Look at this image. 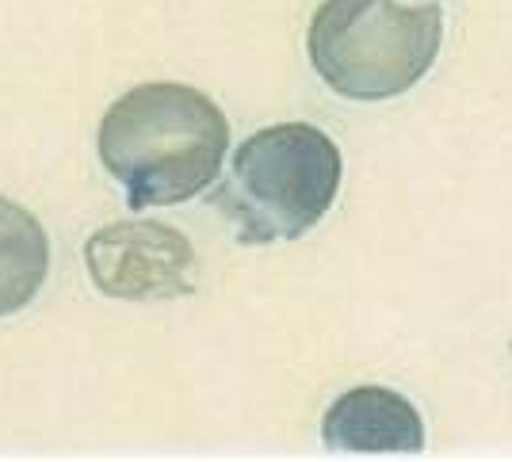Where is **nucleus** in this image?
<instances>
[{
	"label": "nucleus",
	"instance_id": "nucleus-3",
	"mask_svg": "<svg viewBox=\"0 0 512 462\" xmlns=\"http://www.w3.org/2000/svg\"><path fill=\"white\" fill-rule=\"evenodd\" d=\"M440 4L321 0L306 27V54L325 88L344 100L379 104L421 84L440 58Z\"/></svg>",
	"mask_w": 512,
	"mask_h": 462
},
{
	"label": "nucleus",
	"instance_id": "nucleus-5",
	"mask_svg": "<svg viewBox=\"0 0 512 462\" xmlns=\"http://www.w3.org/2000/svg\"><path fill=\"white\" fill-rule=\"evenodd\" d=\"M321 440L348 455H417L425 447V420L398 390L356 386L325 409Z\"/></svg>",
	"mask_w": 512,
	"mask_h": 462
},
{
	"label": "nucleus",
	"instance_id": "nucleus-1",
	"mask_svg": "<svg viewBox=\"0 0 512 462\" xmlns=\"http://www.w3.org/2000/svg\"><path fill=\"white\" fill-rule=\"evenodd\" d=\"M230 123L192 84L150 81L123 92L96 130L100 165L134 210L176 207L211 188L226 165Z\"/></svg>",
	"mask_w": 512,
	"mask_h": 462
},
{
	"label": "nucleus",
	"instance_id": "nucleus-6",
	"mask_svg": "<svg viewBox=\"0 0 512 462\" xmlns=\"http://www.w3.org/2000/svg\"><path fill=\"white\" fill-rule=\"evenodd\" d=\"M50 275V237L27 207L0 195V317L35 302Z\"/></svg>",
	"mask_w": 512,
	"mask_h": 462
},
{
	"label": "nucleus",
	"instance_id": "nucleus-4",
	"mask_svg": "<svg viewBox=\"0 0 512 462\" xmlns=\"http://www.w3.org/2000/svg\"><path fill=\"white\" fill-rule=\"evenodd\" d=\"M85 264L96 291L123 302L188 298L199 283L195 245L150 218H127L96 230L85 241Z\"/></svg>",
	"mask_w": 512,
	"mask_h": 462
},
{
	"label": "nucleus",
	"instance_id": "nucleus-2",
	"mask_svg": "<svg viewBox=\"0 0 512 462\" xmlns=\"http://www.w3.org/2000/svg\"><path fill=\"white\" fill-rule=\"evenodd\" d=\"M341 176V149L321 126L276 123L241 142L214 207L234 222L241 245L295 241L329 214Z\"/></svg>",
	"mask_w": 512,
	"mask_h": 462
}]
</instances>
